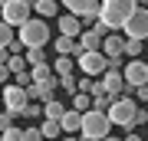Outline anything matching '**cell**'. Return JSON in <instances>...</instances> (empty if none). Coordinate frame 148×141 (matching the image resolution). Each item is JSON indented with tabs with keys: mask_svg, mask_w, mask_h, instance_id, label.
I'll use <instances>...</instances> for the list:
<instances>
[{
	"mask_svg": "<svg viewBox=\"0 0 148 141\" xmlns=\"http://www.w3.org/2000/svg\"><path fill=\"white\" fill-rule=\"evenodd\" d=\"M145 121H148V112L142 108V105H138V118H135V125H145Z\"/></svg>",
	"mask_w": 148,
	"mask_h": 141,
	"instance_id": "obj_36",
	"label": "cell"
},
{
	"mask_svg": "<svg viewBox=\"0 0 148 141\" xmlns=\"http://www.w3.org/2000/svg\"><path fill=\"white\" fill-rule=\"evenodd\" d=\"M0 92H3V85H0Z\"/></svg>",
	"mask_w": 148,
	"mask_h": 141,
	"instance_id": "obj_43",
	"label": "cell"
},
{
	"mask_svg": "<svg viewBox=\"0 0 148 141\" xmlns=\"http://www.w3.org/2000/svg\"><path fill=\"white\" fill-rule=\"evenodd\" d=\"M86 30L79 16H73V13H66V16H59V36H69V40H79V33Z\"/></svg>",
	"mask_w": 148,
	"mask_h": 141,
	"instance_id": "obj_12",
	"label": "cell"
},
{
	"mask_svg": "<svg viewBox=\"0 0 148 141\" xmlns=\"http://www.w3.org/2000/svg\"><path fill=\"white\" fill-rule=\"evenodd\" d=\"M99 85H102V92L109 95V99H119L122 92H125V79H122V69H106L99 79Z\"/></svg>",
	"mask_w": 148,
	"mask_h": 141,
	"instance_id": "obj_11",
	"label": "cell"
},
{
	"mask_svg": "<svg viewBox=\"0 0 148 141\" xmlns=\"http://www.w3.org/2000/svg\"><path fill=\"white\" fill-rule=\"evenodd\" d=\"M63 115H66V105H59V99L43 102V118H53V121H59Z\"/></svg>",
	"mask_w": 148,
	"mask_h": 141,
	"instance_id": "obj_20",
	"label": "cell"
},
{
	"mask_svg": "<svg viewBox=\"0 0 148 141\" xmlns=\"http://www.w3.org/2000/svg\"><path fill=\"white\" fill-rule=\"evenodd\" d=\"M135 95H138L135 102H148V82H145V85H138V89H135Z\"/></svg>",
	"mask_w": 148,
	"mask_h": 141,
	"instance_id": "obj_34",
	"label": "cell"
},
{
	"mask_svg": "<svg viewBox=\"0 0 148 141\" xmlns=\"http://www.w3.org/2000/svg\"><path fill=\"white\" fill-rule=\"evenodd\" d=\"M0 102H3V112H10V115L16 118L23 108H27L30 95H27V89H20V85L7 82V85H3V92H0Z\"/></svg>",
	"mask_w": 148,
	"mask_h": 141,
	"instance_id": "obj_6",
	"label": "cell"
},
{
	"mask_svg": "<svg viewBox=\"0 0 148 141\" xmlns=\"http://www.w3.org/2000/svg\"><path fill=\"white\" fill-rule=\"evenodd\" d=\"M109 118H106V112H95L89 108L82 115V128H79V138L82 141H102V138H109Z\"/></svg>",
	"mask_w": 148,
	"mask_h": 141,
	"instance_id": "obj_4",
	"label": "cell"
},
{
	"mask_svg": "<svg viewBox=\"0 0 148 141\" xmlns=\"http://www.w3.org/2000/svg\"><path fill=\"white\" fill-rule=\"evenodd\" d=\"M122 141H145V138H142V135H135V131H128V135L122 138Z\"/></svg>",
	"mask_w": 148,
	"mask_h": 141,
	"instance_id": "obj_37",
	"label": "cell"
},
{
	"mask_svg": "<svg viewBox=\"0 0 148 141\" xmlns=\"http://www.w3.org/2000/svg\"><path fill=\"white\" fill-rule=\"evenodd\" d=\"M53 49L59 52V56H73V59H76V56L82 52V49H79V43H76V40H69V36H56Z\"/></svg>",
	"mask_w": 148,
	"mask_h": 141,
	"instance_id": "obj_17",
	"label": "cell"
},
{
	"mask_svg": "<svg viewBox=\"0 0 148 141\" xmlns=\"http://www.w3.org/2000/svg\"><path fill=\"white\" fill-rule=\"evenodd\" d=\"M0 112H3V102H0Z\"/></svg>",
	"mask_w": 148,
	"mask_h": 141,
	"instance_id": "obj_41",
	"label": "cell"
},
{
	"mask_svg": "<svg viewBox=\"0 0 148 141\" xmlns=\"http://www.w3.org/2000/svg\"><path fill=\"white\" fill-rule=\"evenodd\" d=\"M56 79H59V89H63V92H69V95L79 92V89H76V76H56Z\"/></svg>",
	"mask_w": 148,
	"mask_h": 141,
	"instance_id": "obj_26",
	"label": "cell"
},
{
	"mask_svg": "<svg viewBox=\"0 0 148 141\" xmlns=\"http://www.w3.org/2000/svg\"><path fill=\"white\" fill-rule=\"evenodd\" d=\"M7 79H13V76H10V69L0 66V85H7Z\"/></svg>",
	"mask_w": 148,
	"mask_h": 141,
	"instance_id": "obj_35",
	"label": "cell"
},
{
	"mask_svg": "<svg viewBox=\"0 0 148 141\" xmlns=\"http://www.w3.org/2000/svg\"><path fill=\"white\" fill-rule=\"evenodd\" d=\"M109 105H112V99L106 92H99V95H92V108L95 112H109Z\"/></svg>",
	"mask_w": 148,
	"mask_h": 141,
	"instance_id": "obj_28",
	"label": "cell"
},
{
	"mask_svg": "<svg viewBox=\"0 0 148 141\" xmlns=\"http://www.w3.org/2000/svg\"><path fill=\"white\" fill-rule=\"evenodd\" d=\"M59 141H82L79 135H66V138H59Z\"/></svg>",
	"mask_w": 148,
	"mask_h": 141,
	"instance_id": "obj_38",
	"label": "cell"
},
{
	"mask_svg": "<svg viewBox=\"0 0 148 141\" xmlns=\"http://www.w3.org/2000/svg\"><path fill=\"white\" fill-rule=\"evenodd\" d=\"M73 108L86 115V112L92 108V95H86V92H76V95H73Z\"/></svg>",
	"mask_w": 148,
	"mask_h": 141,
	"instance_id": "obj_21",
	"label": "cell"
},
{
	"mask_svg": "<svg viewBox=\"0 0 148 141\" xmlns=\"http://www.w3.org/2000/svg\"><path fill=\"white\" fill-rule=\"evenodd\" d=\"M3 3H7V0H0V7H3Z\"/></svg>",
	"mask_w": 148,
	"mask_h": 141,
	"instance_id": "obj_40",
	"label": "cell"
},
{
	"mask_svg": "<svg viewBox=\"0 0 148 141\" xmlns=\"http://www.w3.org/2000/svg\"><path fill=\"white\" fill-rule=\"evenodd\" d=\"M63 7L79 20H99V0H63Z\"/></svg>",
	"mask_w": 148,
	"mask_h": 141,
	"instance_id": "obj_10",
	"label": "cell"
},
{
	"mask_svg": "<svg viewBox=\"0 0 148 141\" xmlns=\"http://www.w3.org/2000/svg\"><path fill=\"white\" fill-rule=\"evenodd\" d=\"M30 13H33V10H30L27 0H7V3L0 7V20H3L7 26H13V30L27 23V20H30Z\"/></svg>",
	"mask_w": 148,
	"mask_h": 141,
	"instance_id": "obj_5",
	"label": "cell"
},
{
	"mask_svg": "<svg viewBox=\"0 0 148 141\" xmlns=\"http://www.w3.org/2000/svg\"><path fill=\"white\" fill-rule=\"evenodd\" d=\"M0 141H23V128H16V125H10L7 131H0Z\"/></svg>",
	"mask_w": 148,
	"mask_h": 141,
	"instance_id": "obj_29",
	"label": "cell"
},
{
	"mask_svg": "<svg viewBox=\"0 0 148 141\" xmlns=\"http://www.w3.org/2000/svg\"><path fill=\"white\" fill-rule=\"evenodd\" d=\"M122 79H125V89H138L148 82V63L145 59H128L122 66Z\"/></svg>",
	"mask_w": 148,
	"mask_h": 141,
	"instance_id": "obj_7",
	"label": "cell"
},
{
	"mask_svg": "<svg viewBox=\"0 0 148 141\" xmlns=\"http://www.w3.org/2000/svg\"><path fill=\"white\" fill-rule=\"evenodd\" d=\"M76 43H79V49H82V52H99V49H102V36H99L95 30H82Z\"/></svg>",
	"mask_w": 148,
	"mask_h": 141,
	"instance_id": "obj_14",
	"label": "cell"
},
{
	"mask_svg": "<svg viewBox=\"0 0 148 141\" xmlns=\"http://www.w3.org/2000/svg\"><path fill=\"white\" fill-rule=\"evenodd\" d=\"M7 69H10V76L23 72V69H30V66H27V56H10V63H7Z\"/></svg>",
	"mask_w": 148,
	"mask_h": 141,
	"instance_id": "obj_24",
	"label": "cell"
},
{
	"mask_svg": "<svg viewBox=\"0 0 148 141\" xmlns=\"http://www.w3.org/2000/svg\"><path fill=\"white\" fill-rule=\"evenodd\" d=\"M122 30H125V40H148V7H138Z\"/></svg>",
	"mask_w": 148,
	"mask_h": 141,
	"instance_id": "obj_8",
	"label": "cell"
},
{
	"mask_svg": "<svg viewBox=\"0 0 148 141\" xmlns=\"http://www.w3.org/2000/svg\"><path fill=\"white\" fill-rule=\"evenodd\" d=\"M102 141H122V138H112V135H109V138H102Z\"/></svg>",
	"mask_w": 148,
	"mask_h": 141,
	"instance_id": "obj_39",
	"label": "cell"
},
{
	"mask_svg": "<svg viewBox=\"0 0 148 141\" xmlns=\"http://www.w3.org/2000/svg\"><path fill=\"white\" fill-rule=\"evenodd\" d=\"M16 40L23 43V49H43L49 43V23L40 16H30L23 26H16Z\"/></svg>",
	"mask_w": 148,
	"mask_h": 141,
	"instance_id": "obj_2",
	"label": "cell"
},
{
	"mask_svg": "<svg viewBox=\"0 0 148 141\" xmlns=\"http://www.w3.org/2000/svg\"><path fill=\"white\" fill-rule=\"evenodd\" d=\"M13 43V26H7L3 20H0V49H7Z\"/></svg>",
	"mask_w": 148,
	"mask_h": 141,
	"instance_id": "obj_25",
	"label": "cell"
},
{
	"mask_svg": "<svg viewBox=\"0 0 148 141\" xmlns=\"http://www.w3.org/2000/svg\"><path fill=\"white\" fill-rule=\"evenodd\" d=\"M27 3H30V10H36L40 20H49V16L59 13V3H56V0H27Z\"/></svg>",
	"mask_w": 148,
	"mask_h": 141,
	"instance_id": "obj_15",
	"label": "cell"
},
{
	"mask_svg": "<svg viewBox=\"0 0 148 141\" xmlns=\"http://www.w3.org/2000/svg\"><path fill=\"white\" fill-rule=\"evenodd\" d=\"M49 66H53L56 76H76V59L73 56H56Z\"/></svg>",
	"mask_w": 148,
	"mask_h": 141,
	"instance_id": "obj_18",
	"label": "cell"
},
{
	"mask_svg": "<svg viewBox=\"0 0 148 141\" xmlns=\"http://www.w3.org/2000/svg\"><path fill=\"white\" fill-rule=\"evenodd\" d=\"M23 141H43V135H40V125L23 128Z\"/></svg>",
	"mask_w": 148,
	"mask_h": 141,
	"instance_id": "obj_32",
	"label": "cell"
},
{
	"mask_svg": "<svg viewBox=\"0 0 148 141\" xmlns=\"http://www.w3.org/2000/svg\"><path fill=\"white\" fill-rule=\"evenodd\" d=\"M13 85H20V89H30V85H33V76H30V69L16 72V76H13Z\"/></svg>",
	"mask_w": 148,
	"mask_h": 141,
	"instance_id": "obj_30",
	"label": "cell"
},
{
	"mask_svg": "<svg viewBox=\"0 0 148 141\" xmlns=\"http://www.w3.org/2000/svg\"><path fill=\"white\" fill-rule=\"evenodd\" d=\"M56 89L59 85H30L27 95H30V102H49V99H56Z\"/></svg>",
	"mask_w": 148,
	"mask_h": 141,
	"instance_id": "obj_16",
	"label": "cell"
},
{
	"mask_svg": "<svg viewBox=\"0 0 148 141\" xmlns=\"http://www.w3.org/2000/svg\"><path fill=\"white\" fill-rule=\"evenodd\" d=\"M138 3H148V0H138Z\"/></svg>",
	"mask_w": 148,
	"mask_h": 141,
	"instance_id": "obj_42",
	"label": "cell"
},
{
	"mask_svg": "<svg viewBox=\"0 0 148 141\" xmlns=\"http://www.w3.org/2000/svg\"><path fill=\"white\" fill-rule=\"evenodd\" d=\"M59 128H63V135H79V128H82V112L66 108V115L59 118Z\"/></svg>",
	"mask_w": 148,
	"mask_h": 141,
	"instance_id": "obj_13",
	"label": "cell"
},
{
	"mask_svg": "<svg viewBox=\"0 0 148 141\" xmlns=\"http://www.w3.org/2000/svg\"><path fill=\"white\" fill-rule=\"evenodd\" d=\"M23 118H30V121H36L40 115H43V102H27V108L20 112Z\"/></svg>",
	"mask_w": 148,
	"mask_h": 141,
	"instance_id": "obj_22",
	"label": "cell"
},
{
	"mask_svg": "<svg viewBox=\"0 0 148 141\" xmlns=\"http://www.w3.org/2000/svg\"><path fill=\"white\" fill-rule=\"evenodd\" d=\"M122 52L138 59V52H142V40H125V49H122Z\"/></svg>",
	"mask_w": 148,
	"mask_h": 141,
	"instance_id": "obj_31",
	"label": "cell"
},
{
	"mask_svg": "<svg viewBox=\"0 0 148 141\" xmlns=\"http://www.w3.org/2000/svg\"><path fill=\"white\" fill-rule=\"evenodd\" d=\"M135 10H138V0H99V23L109 33H115L128 23V16Z\"/></svg>",
	"mask_w": 148,
	"mask_h": 141,
	"instance_id": "obj_1",
	"label": "cell"
},
{
	"mask_svg": "<svg viewBox=\"0 0 148 141\" xmlns=\"http://www.w3.org/2000/svg\"><path fill=\"white\" fill-rule=\"evenodd\" d=\"M40 135H43V141H59L63 138V128H59V121H53V118H43Z\"/></svg>",
	"mask_w": 148,
	"mask_h": 141,
	"instance_id": "obj_19",
	"label": "cell"
},
{
	"mask_svg": "<svg viewBox=\"0 0 148 141\" xmlns=\"http://www.w3.org/2000/svg\"><path fill=\"white\" fill-rule=\"evenodd\" d=\"M109 125H119V128H135V118H138V102L128 99V95H119L112 99L109 112H106Z\"/></svg>",
	"mask_w": 148,
	"mask_h": 141,
	"instance_id": "obj_3",
	"label": "cell"
},
{
	"mask_svg": "<svg viewBox=\"0 0 148 141\" xmlns=\"http://www.w3.org/2000/svg\"><path fill=\"white\" fill-rule=\"evenodd\" d=\"M76 69H79L82 76H102L109 69V63H106L102 52H79V56H76Z\"/></svg>",
	"mask_w": 148,
	"mask_h": 141,
	"instance_id": "obj_9",
	"label": "cell"
},
{
	"mask_svg": "<svg viewBox=\"0 0 148 141\" xmlns=\"http://www.w3.org/2000/svg\"><path fill=\"white\" fill-rule=\"evenodd\" d=\"M23 56H27V66H43V63H46V52H43V49H27Z\"/></svg>",
	"mask_w": 148,
	"mask_h": 141,
	"instance_id": "obj_23",
	"label": "cell"
},
{
	"mask_svg": "<svg viewBox=\"0 0 148 141\" xmlns=\"http://www.w3.org/2000/svg\"><path fill=\"white\" fill-rule=\"evenodd\" d=\"M76 89H79V92H86V95H92V92H95V79H92V76L76 79Z\"/></svg>",
	"mask_w": 148,
	"mask_h": 141,
	"instance_id": "obj_27",
	"label": "cell"
},
{
	"mask_svg": "<svg viewBox=\"0 0 148 141\" xmlns=\"http://www.w3.org/2000/svg\"><path fill=\"white\" fill-rule=\"evenodd\" d=\"M10 125H13V115L10 112H0V131H7Z\"/></svg>",
	"mask_w": 148,
	"mask_h": 141,
	"instance_id": "obj_33",
	"label": "cell"
}]
</instances>
